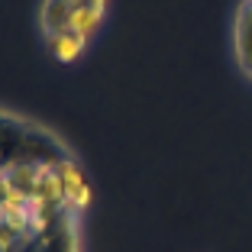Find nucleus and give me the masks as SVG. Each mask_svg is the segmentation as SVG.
Masks as SVG:
<instances>
[{
  "label": "nucleus",
  "instance_id": "3",
  "mask_svg": "<svg viewBox=\"0 0 252 252\" xmlns=\"http://www.w3.org/2000/svg\"><path fill=\"white\" fill-rule=\"evenodd\" d=\"M230 59L236 74L252 88V0H236L230 20Z\"/></svg>",
  "mask_w": 252,
  "mask_h": 252
},
{
  "label": "nucleus",
  "instance_id": "2",
  "mask_svg": "<svg viewBox=\"0 0 252 252\" xmlns=\"http://www.w3.org/2000/svg\"><path fill=\"white\" fill-rule=\"evenodd\" d=\"M113 0H36V32L49 59L78 65L100 39Z\"/></svg>",
  "mask_w": 252,
  "mask_h": 252
},
{
  "label": "nucleus",
  "instance_id": "1",
  "mask_svg": "<svg viewBox=\"0 0 252 252\" xmlns=\"http://www.w3.org/2000/svg\"><path fill=\"white\" fill-rule=\"evenodd\" d=\"M91 181L55 129L0 107V252H84Z\"/></svg>",
  "mask_w": 252,
  "mask_h": 252
}]
</instances>
